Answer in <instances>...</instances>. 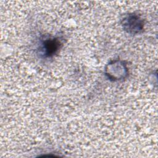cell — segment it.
Returning <instances> with one entry per match:
<instances>
[{
    "label": "cell",
    "instance_id": "obj_1",
    "mask_svg": "<svg viewBox=\"0 0 158 158\" xmlns=\"http://www.w3.org/2000/svg\"><path fill=\"white\" fill-rule=\"evenodd\" d=\"M123 27L128 33H138L143 28V21L136 15H129L123 20Z\"/></svg>",
    "mask_w": 158,
    "mask_h": 158
},
{
    "label": "cell",
    "instance_id": "obj_2",
    "mask_svg": "<svg viewBox=\"0 0 158 158\" xmlns=\"http://www.w3.org/2000/svg\"><path fill=\"white\" fill-rule=\"evenodd\" d=\"M60 41L56 39H48L43 43L44 54L46 56H51L54 55L59 48Z\"/></svg>",
    "mask_w": 158,
    "mask_h": 158
}]
</instances>
